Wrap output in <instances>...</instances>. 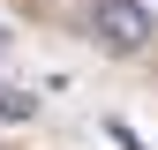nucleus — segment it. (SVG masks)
<instances>
[{
    "label": "nucleus",
    "instance_id": "obj_3",
    "mask_svg": "<svg viewBox=\"0 0 158 150\" xmlns=\"http://www.w3.org/2000/svg\"><path fill=\"white\" fill-rule=\"evenodd\" d=\"M106 135H113V143H121V150H143V135H135V128H128V120H106Z\"/></svg>",
    "mask_w": 158,
    "mask_h": 150
},
{
    "label": "nucleus",
    "instance_id": "obj_1",
    "mask_svg": "<svg viewBox=\"0 0 158 150\" xmlns=\"http://www.w3.org/2000/svg\"><path fill=\"white\" fill-rule=\"evenodd\" d=\"M83 30L106 53H143L151 45V8H143V0H90V8H83Z\"/></svg>",
    "mask_w": 158,
    "mask_h": 150
},
{
    "label": "nucleus",
    "instance_id": "obj_2",
    "mask_svg": "<svg viewBox=\"0 0 158 150\" xmlns=\"http://www.w3.org/2000/svg\"><path fill=\"white\" fill-rule=\"evenodd\" d=\"M30 112H38L30 90H8V83H0V120H30Z\"/></svg>",
    "mask_w": 158,
    "mask_h": 150
},
{
    "label": "nucleus",
    "instance_id": "obj_4",
    "mask_svg": "<svg viewBox=\"0 0 158 150\" xmlns=\"http://www.w3.org/2000/svg\"><path fill=\"white\" fill-rule=\"evenodd\" d=\"M0 45H8V38H0Z\"/></svg>",
    "mask_w": 158,
    "mask_h": 150
}]
</instances>
